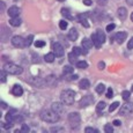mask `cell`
<instances>
[{"label": "cell", "mask_w": 133, "mask_h": 133, "mask_svg": "<svg viewBox=\"0 0 133 133\" xmlns=\"http://www.w3.org/2000/svg\"><path fill=\"white\" fill-rule=\"evenodd\" d=\"M41 118L46 123H57L59 121V114L52 109H44L41 111Z\"/></svg>", "instance_id": "1"}, {"label": "cell", "mask_w": 133, "mask_h": 133, "mask_svg": "<svg viewBox=\"0 0 133 133\" xmlns=\"http://www.w3.org/2000/svg\"><path fill=\"white\" fill-rule=\"evenodd\" d=\"M60 99L65 105H72L74 103V99H75V93H74L72 89L63 90L60 94Z\"/></svg>", "instance_id": "2"}, {"label": "cell", "mask_w": 133, "mask_h": 133, "mask_svg": "<svg viewBox=\"0 0 133 133\" xmlns=\"http://www.w3.org/2000/svg\"><path fill=\"white\" fill-rule=\"evenodd\" d=\"M4 70L6 71L8 74H12V75H19V74L22 73V67L14 63H7L6 65L4 66Z\"/></svg>", "instance_id": "3"}, {"label": "cell", "mask_w": 133, "mask_h": 133, "mask_svg": "<svg viewBox=\"0 0 133 133\" xmlns=\"http://www.w3.org/2000/svg\"><path fill=\"white\" fill-rule=\"evenodd\" d=\"M91 39H93L94 45H95L96 48H101V45L103 44L104 41H105V35H104V32L102 31L101 29H98L96 31V34L91 35Z\"/></svg>", "instance_id": "4"}, {"label": "cell", "mask_w": 133, "mask_h": 133, "mask_svg": "<svg viewBox=\"0 0 133 133\" xmlns=\"http://www.w3.org/2000/svg\"><path fill=\"white\" fill-rule=\"evenodd\" d=\"M80 122H81V117L78 112H71L68 115V123L71 124V127L72 129H75L80 125Z\"/></svg>", "instance_id": "5"}, {"label": "cell", "mask_w": 133, "mask_h": 133, "mask_svg": "<svg viewBox=\"0 0 133 133\" xmlns=\"http://www.w3.org/2000/svg\"><path fill=\"white\" fill-rule=\"evenodd\" d=\"M132 112H133V103H129V102L123 104L121 110H119V115H122V116H127V115L132 114Z\"/></svg>", "instance_id": "6"}, {"label": "cell", "mask_w": 133, "mask_h": 133, "mask_svg": "<svg viewBox=\"0 0 133 133\" xmlns=\"http://www.w3.org/2000/svg\"><path fill=\"white\" fill-rule=\"evenodd\" d=\"M52 51H53V53L56 55V57H63L64 53H65L63 45H61L60 43H58V42H56V43H53L52 44Z\"/></svg>", "instance_id": "7"}, {"label": "cell", "mask_w": 133, "mask_h": 133, "mask_svg": "<svg viewBox=\"0 0 133 133\" xmlns=\"http://www.w3.org/2000/svg\"><path fill=\"white\" fill-rule=\"evenodd\" d=\"M12 44L15 48H24L25 46V39L21 36H14L12 38Z\"/></svg>", "instance_id": "8"}, {"label": "cell", "mask_w": 133, "mask_h": 133, "mask_svg": "<svg viewBox=\"0 0 133 133\" xmlns=\"http://www.w3.org/2000/svg\"><path fill=\"white\" fill-rule=\"evenodd\" d=\"M64 103H59V102H55V103H52V110H55L57 114L61 115L64 111H65V108H64L63 105Z\"/></svg>", "instance_id": "9"}, {"label": "cell", "mask_w": 133, "mask_h": 133, "mask_svg": "<svg viewBox=\"0 0 133 133\" xmlns=\"http://www.w3.org/2000/svg\"><path fill=\"white\" fill-rule=\"evenodd\" d=\"M126 37H127L126 32H125V31H121V32H117V34H116L115 39H116V42L118 43V44H122V43L126 39Z\"/></svg>", "instance_id": "10"}, {"label": "cell", "mask_w": 133, "mask_h": 133, "mask_svg": "<svg viewBox=\"0 0 133 133\" xmlns=\"http://www.w3.org/2000/svg\"><path fill=\"white\" fill-rule=\"evenodd\" d=\"M93 102V97H91L90 95H87L85 96L80 101V107L81 108H85V107H88L89 104Z\"/></svg>", "instance_id": "11"}, {"label": "cell", "mask_w": 133, "mask_h": 133, "mask_svg": "<svg viewBox=\"0 0 133 133\" xmlns=\"http://www.w3.org/2000/svg\"><path fill=\"white\" fill-rule=\"evenodd\" d=\"M12 94H13L14 96H21L22 94H23V88H22L21 86H19V85L13 86V88H12Z\"/></svg>", "instance_id": "12"}, {"label": "cell", "mask_w": 133, "mask_h": 133, "mask_svg": "<svg viewBox=\"0 0 133 133\" xmlns=\"http://www.w3.org/2000/svg\"><path fill=\"white\" fill-rule=\"evenodd\" d=\"M19 14H20V8H19V7L12 6L11 8L8 9V15H9V17H16V16H19Z\"/></svg>", "instance_id": "13"}, {"label": "cell", "mask_w": 133, "mask_h": 133, "mask_svg": "<svg viewBox=\"0 0 133 133\" xmlns=\"http://www.w3.org/2000/svg\"><path fill=\"white\" fill-rule=\"evenodd\" d=\"M82 48L83 49H86V50H89V49H91L93 48V45H94V42H93V39H89V38H83L82 39Z\"/></svg>", "instance_id": "14"}, {"label": "cell", "mask_w": 133, "mask_h": 133, "mask_svg": "<svg viewBox=\"0 0 133 133\" xmlns=\"http://www.w3.org/2000/svg\"><path fill=\"white\" fill-rule=\"evenodd\" d=\"M117 14H118V17L122 20V21H124L125 19H126L127 16V11L125 7H119L118 11H117Z\"/></svg>", "instance_id": "15"}, {"label": "cell", "mask_w": 133, "mask_h": 133, "mask_svg": "<svg viewBox=\"0 0 133 133\" xmlns=\"http://www.w3.org/2000/svg\"><path fill=\"white\" fill-rule=\"evenodd\" d=\"M78 37H79L78 30H76L75 28H72V29L68 31V38H70V41H76Z\"/></svg>", "instance_id": "16"}, {"label": "cell", "mask_w": 133, "mask_h": 133, "mask_svg": "<svg viewBox=\"0 0 133 133\" xmlns=\"http://www.w3.org/2000/svg\"><path fill=\"white\" fill-rule=\"evenodd\" d=\"M16 111H15V110H11V111L8 112V114L6 115V122H8V123H13L15 121V117H16Z\"/></svg>", "instance_id": "17"}, {"label": "cell", "mask_w": 133, "mask_h": 133, "mask_svg": "<svg viewBox=\"0 0 133 133\" xmlns=\"http://www.w3.org/2000/svg\"><path fill=\"white\" fill-rule=\"evenodd\" d=\"M21 19L20 17H11V20H9V23H11V25H13V27H19V25H21Z\"/></svg>", "instance_id": "18"}, {"label": "cell", "mask_w": 133, "mask_h": 133, "mask_svg": "<svg viewBox=\"0 0 133 133\" xmlns=\"http://www.w3.org/2000/svg\"><path fill=\"white\" fill-rule=\"evenodd\" d=\"M89 86H90V82H89V80H87V79H82V80L79 82V87H80L81 89H87V88H89Z\"/></svg>", "instance_id": "19"}, {"label": "cell", "mask_w": 133, "mask_h": 133, "mask_svg": "<svg viewBox=\"0 0 133 133\" xmlns=\"http://www.w3.org/2000/svg\"><path fill=\"white\" fill-rule=\"evenodd\" d=\"M45 81H46V85L48 86H55L56 85V78H55V75H49V76H46Z\"/></svg>", "instance_id": "20"}, {"label": "cell", "mask_w": 133, "mask_h": 133, "mask_svg": "<svg viewBox=\"0 0 133 133\" xmlns=\"http://www.w3.org/2000/svg\"><path fill=\"white\" fill-rule=\"evenodd\" d=\"M73 52L75 53L76 56H80V55H86L87 53V50L86 49H81V48H78V46H75V48H73Z\"/></svg>", "instance_id": "21"}, {"label": "cell", "mask_w": 133, "mask_h": 133, "mask_svg": "<svg viewBox=\"0 0 133 133\" xmlns=\"http://www.w3.org/2000/svg\"><path fill=\"white\" fill-rule=\"evenodd\" d=\"M55 58H56V55H55L53 52H51V53H48V55H45L44 59H45V61H46V63H53Z\"/></svg>", "instance_id": "22"}, {"label": "cell", "mask_w": 133, "mask_h": 133, "mask_svg": "<svg viewBox=\"0 0 133 133\" xmlns=\"http://www.w3.org/2000/svg\"><path fill=\"white\" fill-rule=\"evenodd\" d=\"M61 15H63V16H65L67 20H72L73 19L72 15L70 14V11H68L67 8H63V9H61Z\"/></svg>", "instance_id": "23"}, {"label": "cell", "mask_w": 133, "mask_h": 133, "mask_svg": "<svg viewBox=\"0 0 133 133\" xmlns=\"http://www.w3.org/2000/svg\"><path fill=\"white\" fill-rule=\"evenodd\" d=\"M76 57H78V56H76L75 53L72 51V52L68 55V60H70V63L71 64H76L78 63V61H76Z\"/></svg>", "instance_id": "24"}, {"label": "cell", "mask_w": 133, "mask_h": 133, "mask_svg": "<svg viewBox=\"0 0 133 133\" xmlns=\"http://www.w3.org/2000/svg\"><path fill=\"white\" fill-rule=\"evenodd\" d=\"M76 67L78 68H87L88 67V64H87V61H85V60H81V61H78L76 63Z\"/></svg>", "instance_id": "25"}, {"label": "cell", "mask_w": 133, "mask_h": 133, "mask_svg": "<svg viewBox=\"0 0 133 133\" xmlns=\"http://www.w3.org/2000/svg\"><path fill=\"white\" fill-rule=\"evenodd\" d=\"M104 90H105V86H104L103 83H99V85H97V87H96V93L103 94Z\"/></svg>", "instance_id": "26"}, {"label": "cell", "mask_w": 133, "mask_h": 133, "mask_svg": "<svg viewBox=\"0 0 133 133\" xmlns=\"http://www.w3.org/2000/svg\"><path fill=\"white\" fill-rule=\"evenodd\" d=\"M105 105L107 104L104 103V102H98V104H97V107H96V110H97V112H102L104 109H105Z\"/></svg>", "instance_id": "27"}, {"label": "cell", "mask_w": 133, "mask_h": 133, "mask_svg": "<svg viewBox=\"0 0 133 133\" xmlns=\"http://www.w3.org/2000/svg\"><path fill=\"white\" fill-rule=\"evenodd\" d=\"M118 107H119V102H114V103H112L111 105L109 107V111H110V112L115 111V110L118 108Z\"/></svg>", "instance_id": "28"}, {"label": "cell", "mask_w": 133, "mask_h": 133, "mask_svg": "<svg viewBox=\"0 0 133 133\" xmlns=\"http://www.w3.org/2000/svg\"><path fill=\"white\" fill-rule=\"evenodd\" d=\"M63 73L66 74V75H67V74L73 73V68L71 67V66H65V67H64V70H63Z\"/></svg>", "instance_id": "29"}, {"label": "cell", "mask_w": 133, "mask_h": 133, "mask_svg": "<svg viewBox=\"0 0 133 133\" xmlns=\"http://www.w3.org/2000/svg\"><path fill=\"white\" fill-rule=\"evenodd\" d=\"M7 73L5 70H2L1 71V73H0V80H1V82H6V75H7Z\"/></svg>", "instance_id": "30"}, {"label": "cell", "mask_w": 133, "mask_h": 133, "mask_svg": "<svg viewBox=\"0 0 133 133\" xmlns=\"http://www.w3.org/2000/svg\"><path fill=\"white\" fill-rule=\"evenodd\" d=\"M122 96H123V98L126 101V99H129L130 98V96H131V91H129V90H124L122 93Z\"/></svg>", "instance_id": "31"}, {"label": "cell", "mask_w": 133, "mask_h": 133, "mask_svg": "<svg viewBox=\"0 0 133 133\" xmlns=\"http://www.w3.org/2000/svg\"><path fill=\"white\" fill-rule=\"evenodd\" d=\"M67 22L65 21V20H61V21L59 22V28L61 30H66V28H67Z\"/></svg>", "instance_id": "32"}, {"label": "cell", "mask_w": 133, "mask_h": 133, "mask_svg": "<svg viewBox=\"0 0 133 133\" xmlns=\"http://www.w3.org/2000/svg\"><path fill=\"white\" fill-rule=\"evenodd\" d=\"M32 39H34V36L32 35H30V36L27 37V39H25V46H30L32 43Z\"/></svg>", "instance_id": "33"}, {"label": "cell", "mask_w": 133, "mask_h": 133, "mask_svg": "<svg viewBox=\"0 0 133 133\" xmlns=\"http://www.w3.org/2000/svg\"><path fill=\"white\" fill-rule=\"evenodd\" d=\"M104 131H105L107 133H112L114 132V127H112V125L107 124L105 126H104Z\"/></svg>", "instance_id": "34"}, {"label": "cell", "mask_w": 133, "mask_h": 133, "mask_svg": "<svg viewBox=\"0 0 133 133\" xmlns=\"http://www.w3.org/2000/svg\"><path fill=\"white\" fill-rule=\"evenodd\" d=\"M44 45H45L44 41H36V42H35V46L36 48H43Z\"/></svg>", "instance_id": "35"}, {"label": "cell", "mask_w": 133, "mask_h": 133, "mask_svg": "<svg viewBox=\"0 0 133 133\" xmlns=\"http://www.w3.org/2000/svg\"><path fill=\"white\" fill-rule=\"evenodd\" d=\"M115 28H116V24H115V23H110V24L107 25V31H112Z\"/></svg>", "instance_id": "36"}, {"label": "cell", "mask_w": 133, "mask_h": 133, "mask_svg": "<svg viewBox=\"0 0 133 133\" xmlns=\"http://www.w3.org/2000/svg\"><path fill=\"white\" fill-rule=\"evenodd\" d=\"M112 95H114V90H112V88H108V90H107V97H108V98H111Z\"/></svg>", "instance_id": "37"}, {"label": "cell", "mask_w": 133, "mask_h": 133, "mask_svg": "<svg viewBox=\"0 0 133 133\" xmlns=\"http://www.w3.org/2000/svg\"><path fill=\"white\" fill-rule=\"evenodd\" d=\"M29 131H30V129H29V126H28V125H25V124H23V125H22L21 132H23V133H27V132H29Z\"/></svg>", "instance_id": "38"}, {"label": "cell", "mask_w": 133, "mask_h": 133, "mask_svg": "<svg viewBox=\"0 0 133 133\" xmlns=\"http://www.w3.org/2000/svg\"><path fill=\"white\" fill-rule=\"evenodd\" d=\"M85 132H87V133H89V132L97 133V132H98V130H96V129H93V127H87V129L85 130Z\"/></svg>", "instance_id": "39"}, {"label": "cell", "mask_w": 133, "mask_h": 133, "mask_svg": "<svg viewBox=\"0 0 133 133\" xmlns=\"http://www.w3.org/2000/svg\"><path fill=\"white\" fill-rule=\"evenodd\" d=\"M127 49H130V50H131V49H133V37L129 41V43H127Z\"/></svg>", "instance_id": "40"}, {"label": "cell", "mask_w": 133, "mask_h": 133, "mask_svg": "<svg viewBox=\"0 0 133 133\" xmlns=\"http://www.w3.org/2000/svg\"><path fill=\"white\" fill-rule=\"evenodd\" d=\"M81 23H82V25H83V27H86V28H88V27H89L88 21H87L86 19H85V20H82V21H81Z\"/></svg>", "instance_id": "41"}, {"label": "cell", "mask_w": 133, "mask_h": 133, "mask_svg": "<svg viewBox=\"0 0 133 133\" xmlns=\"http://www.w3.org/2000/svg\"><path fill=\"white\" fill-rule=\"evenodd\" d=\"M83 4H85L86 6H90V5L93 4V1H91V0H83Z\"/></svg>", "instance_id": "42"}, {"label": "cell", "mask_w": 133, "mask_h": 133, "mask_svg": "<svg viewBox=\"0 0 133 133\" xmlns=\"http://www.w3.org/2000/svg\"><path fill=\"white\" fill-rule=\"evenodd\" d=\"M104 67H105V64L102 63V61H99V63H98V68H99V70H103Z\"/></svg>", "instance_id": "43"}, {"label": "cell", "mask_w": 133, "mask_h": 133, "mask_svg": "<svg viewBox=\"0 0 133 133\" xmlns=\"http://www.w3.org/2000/svg\"><path fill=\"white\" fill-rule=\"evenodd\" d=\"M76 79H78V75H72V76H70V78H67V80L73 81V80H76Z\"/></svg>", "instance_id": "44"}, {"label": "cell", "mask_w": 133, "mask_h": 133, "mask_svg": "<svg viewBox=\"0 0 133 133\" xmlns=\"http://www.w3.org/2000/svg\"><path fill=\"white\" fill-rule=\"evenodd\" d=\"M12 126H13V124H12V123H8V122H7V124H6V125H4L5 129H11Z\"/></svg>", "instance_id": "45"}, {"label": "cell", "mask_w": 133, "mask_h": 133, "mask_svg": "<svg viewBox=\"0 0 133 133\" xmlns=\"http://www.w3.org/2000/svg\"><path fill=\"white\" fill-rule=\"evenodd\" d=\"M121 124H122V123L119 122L118 119H116V121H114V125H115V126H119V125H121Z\"/></svg>", "instance_id": "46"}, {"label": "cell", "mask_w": 133, "mask_h": 133, "mask_svg": "<svg viewBox=\"0 0 133 133\" xmlns=\"http://www.w3.org/2000/svg\"><path fill=\"white\" fill-rule=\"evenodd\" d=\"M107 2H108V0H98L99 5H107Z\"/></svg>", "instance_id": "47"}, {"label": "cell", "mask_w": 133, "mask_h": 133, "mask_svg": "<svg viewBox=\"0 0 133 133\" xmlns=\"http://www.w3.org/2000/svg\"><path fill=\"white\" fill-rule=\"evenodd\" d=\"M1 107H2V109H6L7 108V104L5 103V102H1Z\"/></svg>", "instance_id": "48"}, {"label": "cell", "mask_w": 133, "mask_h": 133, "mask_svg": "<svg viewBox=\"0 0 133 133\" xmlns=\"http://www.w3.org/2000/svg\"><path fill=\"white\" fill-rule=\"evenodd\" d=\"M126 2L130 5V6H133V0H126Z\"/></svg>", "instance_id": "49"}, {"label": "cell", "mask_w": 133, "mask_h": 133, "mask_svg": "<svg viewBox=\"0 0 133 133\" xmlns=\"http://www.w3.org/2000/svg\"><path fill=\"white\" fill-rule=\"evenodd\" d=\"M131 20H132V22H133V12H132V14H131Z\"/></svg>", "instance_id": "50"}, {"label": "cell", "mask_w": 133, "mask_h": 133, "mask_svg": "<svg viewBox=\"0 0 133 133\" xmlns=\"http://www.w3.org/2000/svg\"><path fill=\"white\" fill-rule=\"evenodd\" d=\"M132 91H133V86H132Z\"/></svg>", "instance_id": "51"}, {"label": "cell", "mask_w": 133, "mask_h": 133, "mask_svg": "<svg viewBox=\"0 0 133 133\" xmlns=\"http://www.w3.org/2000/svg\"><path fill=\"white\" fill-rule=\"evenodd\" d=\"M59 1H64V0H59Z\"/></svg>", "instance_id": "52"}]
</instances>
